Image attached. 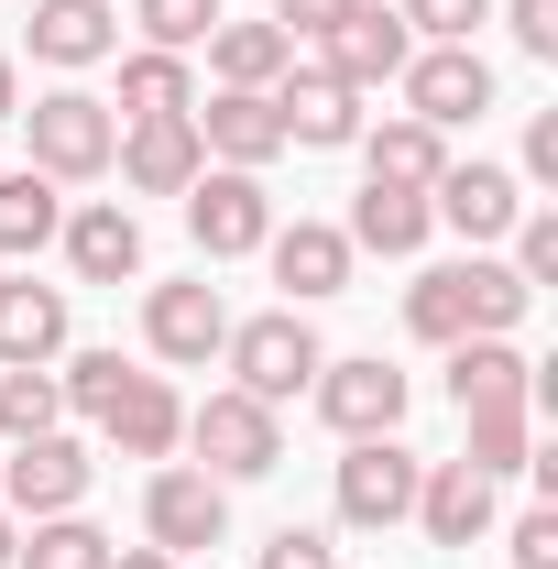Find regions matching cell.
Masks as SVG:
<instances>
[{
    "label": "cell",
    "instance_id": "cell-28",
    "mask_svg": "<svg viewBox=\"0 0 558 569\" xmlns=\"http://www.w3.org/2000/svg\"><path fill=\"white\" fill-rule=\"evenodd\" d=\"M285 56H296V44H285L275 22H219V33H209L219 88H275V77H285Z\"/></svg>",
    "mask_w": 558,
    "mask_h": 569
},
{
    "label": "cell",
    "instance_id": "cell-43",
    "mask_svg": "<svg viewBox=\"0 0 558 569\" xmlns=\"http://www.w3.org/2000/svg\"><path fill=\"white\" fill-rule=\"evenodd\" d=\"M0 121H22V77H11V56H0Z\"/></svg>",
    "mask_w": 558,
    "mask_h": 569
},
{
    "label": "cell",
    "instance_id": "cell-38",
    "mask_svg": "<svg viewBox=\"0 0 558 569\" xmlns=\"http://www.w3.org/2000/svg\"><path fill=\"white\" fill-rule=\"evenodd\" d=\"M340 22H350V0H275V33H285V44H329Z\"/></svg>",
    "mask_w": 558,
    "mask_h": 569
},
{
    "label": "cell",
    "instance_id": "cell-30",
    "mask_svg": "<svg viewBox=\"0 0 558 569\" xmlns=\"http://www.w3.org/2000/svg\"><path fill=\"white\" fill-rule=\"evenodd\" d=\"M44 427H67L56 361H22V372H0V449H22V438H44Z\"/></svg>",
    "mask_w": 558,
    "mask_h": 569
},
{
    "label": "cell",
    "instance_id": "cell-16",
    "mask_svg": "<svg viewBox=\"0 0 558 569\" xmlns=\"http://www.w3.org/2000/svg\"><path fill=\"white\" fill-rule=\"evenodd\" d=\"M449 406L492 417V406H537V361L515 340H449Z\"/></svg>",
    "mask_w": 558,
    "mask_h": 569
},
{
    "label": "cell",
    "instance_id": "cell-6",
    "mask_svg": "<svg viewBox=\"0 0 558 569\" xmlns=\"http://www.w3.org/2000/svg\"><path fill=\"white\" fill-rule=\"evenodd\" d=\"M417 449L406 438H350L340 460V526H361V537H383V526H406L417 515Z\"/></svg>",
    "mask_w": 558,
    "mask_h": 569
},
{
    "label": "cell",
    "instance_id": "cell-41",
    "mask_svg": "<svg viewBox=\"0 0 558 569\" xmlns=\"http://www.w3.org/2000/svg\"><path fill=\"white\" fill-rule=\"evenodd\" d=\"M526 176H537V187H558V110H537V121H526Z\"/></svg>",
    "mask_w": 558,
    "mask_h": 569
},
{
    "label": "cell",
    "instance_id": "cell-29",
    "mask_svg": "<svg viewBox=\"0 0 558 569\" xmlns=\"http://www.w3.org/2000/svg\"><path fill=\"white\" fill-rule=\"evenodd\" d=\"M11 569H110V537L88 515H33L22 548H11Z\"/></svg>",
    "mask_w": 558,
    "mask_h": 569
},
{
    "label": "cell",
    "instance_id": "cell-3",
    "mask_svg": "<svg viewBox=\"0 0 558 569\" xmlns=\"http://www.w3.org/2000/svg\"><path fill=\"white\" fill-rule=\"evenodd\" d=\"M187 449H198L209 482H263V471L285 460V417H275V406H252L241 383H219L209 406H187Z\"/></svg>",
    "mask_w": 558,
    "mask_h": 569
},
{
    "label": "cell",
    "instance_id": "cell-34",
    "mask_svg": "<svg viewBox=\"0 0 558 569\" xmlns=\"http://www.w3.org/2000/svg\"><path fill=\"white\" fill-rule=\"evenodd\" d=\"M132 383V361L121 351H77L67 372H56V395H67V417H110V395Z\"/></svg>",
    "mask_w": 558,
    "mask_h": 569
},
{
    "label": "cell",
    "instance_id": "cell-37",
    "mask_svg": "<svg viewBox=\"0 0 558 569\" xmlns=\"http://www.w3.org/2000/svg\"><path fill=\"white\" fill-rule=\"evenodd\" d=\"M252 569H340V548H329L318 526H275V537H263V559H252Z\"/></svg>",
    "mask_w": 558,
    "mask_h": 569
},
{
    "label": "cell",
    "instance_id": "cell-10",
    "mask_svg": "<svg viewBox=\"0 0 558 569\" xmlns=\"http://www.w3.org/2000/svg\"><path fill=\"white\" fill-rule=\"evenodd\" d=\"M406 56H417V33H406V11H395V0H350V22L318 44V67L340 77V88H361V99H372V88H395Z\"/></svg>",
    "mask_w": 558,
    "mask_h": 569
},
{
    "label": "cell",
    "instance_id": "cell-39",
    "mask_svg": "<svg viewBox=\"0 0 558 569\" xmlns=\"http://www.w3.org/2000/svg\"><path fill=\"white\" fill-rule=\"evenodd\" d=\"M515 569H558V503H537V515H515Z\"/></svg>",
    "mask_w": 558,
    "mask_h": 569
},
{
    "label": "cell",
    "instance_id": "cell-1",
    "mask_svg": "<svg viewBox=\"0 0 558 569\" xmlns=\"http://www.w3.org/2000/svg\"><path fill=\"white\" fill-rule=\"evenodd\" d=\"M219 361H230V383H241V395H252V406H296V395H307V383H318V329H307V318H296V307H275V318H241V329H230V340H219Z\"/></svg>",
    "mask_w": 558,
    "mask_h": 569
},
{
    "label": "cell",
    "instance_id": "cell-15",
    "mask_svg": "<svg viewBox=\"0 0 558 569\" xmlns=\"http://www.w3.org/2000/svg\"><path fill=\"white\" fill-rule=\"evenodd\" d=\"M110 164H121V187H142V198H187L209 153H198V121H121Z\"/></svg>",
    "mask_w": 558,
    "mask_h": 569
},
{
    "label": "cell",
    "instance_id": "cell-20",
    "mask_svg": "<svg viewBox=\"0 0 558 569\" xmlns=\"http://www.w3.org/2000/svg\"><path fill=\"white\" fill-rule=\"evenodd\" d=\"M99 438H110L121 460H165V449L187 438V406H176V383H165V372H132V383L110 395V417H99Z\"/></svg>",
    "mask_w": 558,
    "mask_h": 569
},
{
    "label": "cell",
    "instance_id": "cell-33",
    "mask_svg": "<svg viewBox=\"0 0 558 569\" xmlns=\"http://www.w3.org/2000/svg\"><path fill=\"white\" fill-rule=\"evenodd\" d=\"M132 22H142V44H165V56H187V44H209L219 22V0H132Z\"/></svg>",
    "mask_w": 558,
    "mask_h": 569
},
{
    "label": "cell",
    "instance_id": "cell-40",
    "mask_svg": "<svg viewBox=\"0 0 558 569\" xmlns=\"http://www.w3.org/2000/svg\"><path fill=\"white\" fill-rule=\"evenodd\" d=\"M504 22H515L526 56H558V0H504Z\"/></svg>",
    "mask_w": 558,
    "mask_h": 569
},
{
    "label": "cell",
    "instance_id": "cell-9",
    "mask_svg": "<svg viewBox=\"0 0 558 569\" xmlns=\"http://www.w3.org/2000/svg\"><path fill=\"white\" fill-rule=\"evenodd\" d=\"M395 88H406V121H427V132H460V121L492 110V67L471 56V44H417Z\"/></svg>",
    "mask_w": 558,
    "mask_h": 569
},
{
    "label": "cell",
    "instance_id": "cell-4",
    "mask_svg": "<svg viewBox=\"0 0 558 569\" xmlns=\"http://www.w3.org/2000/svg\"><path fill=\"white\" fill-rule=\"evenodd\" d=\"M187 230H198L209 263L263 252V241H275V198H263V176H241V164H198V187H187Z\"/></svg>",
    "mask_w": 558,
    "mask_h": 569
},
{
    "label": "cell",
    "instance_id": "cell-25",
    "mask_svg": "<svg viewBox=\"0 0 558 569\" xmlns=\"http://www.w3.org/2000/svg\"><path fill=\"white\" fill-rule=\"evenodd\" d=\"M56 230H67V187H56V176H33V164L0 176V252H11V263H33Z\"/></svg>",
    "mask_w": 558,
    "mask_h": 569
},
{
    "label": "cell",
    "instance_id": "cell-35",
    "mask_svg": "<svg viewBox=\"0 0 558 569\" xmlns=\"http://www.w3.org/2000/svg\"><path fill=\"white\" fill-rule=\"evenodd\" d=\"M395 11H406L417 44H471V33L492 22V0H395Z\"/></svg>",
    "mask_w": 558,
    "mask_h": 569
},
{
    "label": "cell",
    "instance_id": "cell-42",
    "mask_svg": "<svg viewBox=\"0 0 558 569\" xmlns=\"http://www.w3.org/2000/svg\"><path fill=\"white\" fill-rule=\"evenodd\" d=\"M110 569H187V559H165V548H110Z\"/></svg>",
    "mask_w": 558,
    "mask_h": 569
},
{
    "label": "cell",
    "instance_id": "cell-7",
    "mask_svg": "<svg viewBox=\"0 0 558 569\" xmlns=\"http://www.w3.org/2000/svg\"><path fill=\"white\" fill-rule=\"evenodd\" d=\"M219 537H230V482H209V471H153L142 482V548L198 559Z\"/></svg>",
    "mask_w": 558,
    "mask_h": 569
},
{
    "label": "cell",
    "instance_id": "cell-26",
    "mask_svg": "<svg viewBox=\"0 0 558 569\" xmlns=\"http://www.w3.org/2000/svg\"><path fill=\"white\" fill-rule=\"evenodd\" d=\"M187 110H198V77H187V56H165V44L121 56V121H187Z\"/></svg>",
    "mask_w": 558,
    "mask_h": 569
},
{
    "label": "cell",
    "instance_id": "cell-22",
    "mask_svg": "<svg viewBox=\"0 0 558 569\" xmlns=\"http://www.w3.org/2000/svg\"><path fill=\"white\" fill-rule=\"evenodd\" d=\"M427 230H438V219H427V187H383V176H372V187H361V198H350V252H383V263H406V252H427Z\"/></svg>",
    "mask_w": 558,
    "mask_h": 569
},
{
    "label": "cell",
    "instance_id": "cell-21",
    "mask_svg": "<svg viewBox=\"0 0 558 569\" xmlns=\"http://www.w3.org/2000/svg\"><path fill=\"white\" fill-rule=\"evenodd\" d=\"M22 361H67V284L33 274L0 284V372H22Z\"/></svg>",
    "mask_w": 558,
    "mask_h": 569
},
{
    "label": "cell",
    "instance_id": "cell-18",
    "mask_svg": "<svg viewBox=\"0 0 558 569\" xmlns=\"http://www.w3.org/2000/svg\"><path fill=\"white\" fill-rule=\"evenodd\" d=\"M417 526L438 537V548H482L492 537V482L471 471V460H427L417 471Z\"/></svg>",
    "mask_w": 558,
    "mask_h": 569
},
{
    "label": "cell",
    "instance_id": "cell-31",
    "mask_svg": "<svg viewBox=\"0 0 558 569\" xmlns=\"http://www.w3.org/2000/svg\"><path fill=\"white\" fill-rule=\"evenodd\" d=\"M406 329H417L427 351H449V340H471V307H460V263H427L406 284Z\"/></svg>",
    "mask_w": 558,
    "mask_h": 569
},
{
    "label": "cell",
    "instance_id": "cell-36",
    "mask_svg": "<svg viewBox=\"0 0 558 569\" xmlns=\"http://www.w3.org/2000/svg\"><path fill=\"white\" fill-rule=\"evenodd\" d=\"M515 274H526V284L558 274V209H526V219H515Z\"/></svg>",
    "mask_w": 558,
    "mask_h": 569
},
{
    "label": "cell",
    "instance_id": "cell-5",
    "mask_svg": "<svg viewBox=\"0 0 558 569\" xmlns=\"http://www.w3.org/2000/svg\"><path fill=\"white\" fill-rule=\"evenodd\" d=\"M263 99H275L285 142H307V153H340V142H361V88H340V77L318 67L307 44L285 56V77L263 88Z\"/></svg>",
    "mask_w": 558,
    "mask_h": 569
},
{
    "label": "cell",
    "instance_id": "cell-44",
    "mask_svg": "<svg viewBox=\"0 0 558 569\" xmlns=\"http://www.w3.org/2000/svg\"><path fill=\"white\" fill-rule=\"evenodd\" d=\"M11 548H22V526H11V515H0V569H11Z\"/></svg>",
    "mask_w": 558,
    "mask_h": 569
},
{
    "label": "cell",
    "instance_id": "cell-8",
    "mask_svg": "<svg viewBox=\"0 0 558 569\" xmlns=\"http://www.w3.org/2000/svg\"><path fill=\"white\" fill-rule=\"evenodd\" d=\"M99 482V460L77 449L67 427H44V438H22V449H0V503L11 515H77Z\"/></svg>",
    "mask_w": 558,
    "mask_h": 569
},
{
    "label": "cell",
    "instance_id": "cell-14",
    "mask_svg": "<svg viewBox=\"0 0 558 569\" xmlns=\"http://www.w3.org/2000/svg\"><path fill=\"white\" fill-rule=\"evenodd\" d=\"M427 219H438V230H460V241L482 252V241H504V230L526 219V187H515L504 164H449V176L427 187Z\"/></svg>",
    "mask_w": 558,
    "mask_h": 569
},
{
    "label": "cell",
    "instance_id": "cell-27",
    "mask_svg": "<svg viewBox=\"0 0 558 569\" xmlns=\"http://www.w3.org/2000/svg\"><path fill=\"white\" fill-rule=\"evenodd\" d=\"M460 307H471V340H515V318L537 307V284L515 274V263H492V252H471L460 263Z\"/></svg>",
    "mask_w": 558,
    "mask_h": 569
},
{
    "label": "cell",
    "instance_id": "cell-32",
    "mask_svg": "<svg viewBox=\"0 0 558 569\" xmlns=\"http://www.w3.org/2000/svg\"><path fill=\"white\" fill-rule=\"evenodd\" d=\"M526 417H537V406H492V417H471V449H460V460H471L482 482H515V471L537 460V449H526Z\"/></svg>",
    "mask_w": 558,
    "mask_h": 569
},
{
    "label": "cell",
    "instance_id": "cell-13",
    "mask_svg": "<svg viewBox=\"0 0 558 569\" xmlns=\"http://www.w3.org/2000/svg\"><path fill=\"white\" fill-rule=\"evenodd\" d=\"M142 340H153V361H219V340H230V307H219V284H153L142 296Z\"/></svg>",
    "mask_w": 558,
    "mask_h": 569
},
{
    "label": "cell",
    "instance_id": "cell-12",
    "mask_svg": "<svg viewBox=\"0 0 558 569\" xmlns=\"http://www.w3.org/2000/svg\"><path fill=\"white\" fill-rule=\"evenodd\" d=\"M187 121H198V153H209V164H241V176H263L285 153V121H275L263 88H209Z\"/></svg>",
    "mask_w": 558,
    "mask_h": 569
},
{
    "label": "cell",
    "instance_id": "cell-19",
    "mask_svg": "<svg viewBox=\"0 0 558 569\" xmlns=\"http://www.w3.org/2000/svg\"><path fill=\"white\" fill-rule=\"evenodd\" d=\"M67 263H77V284H132L142 274V219L121 209V198H99V209H67Z\"/></svg>",
    "mask_w": 558,
    "mask_h": 569
},
{
    "label": "cell",
    "instance_id": "cell-17",
    "mask_svg": "<svg viewBox=\"0 0 558 569\" xmlns=\"http://www.w3.org/2000/svg\"><path fill=\"white\" fill-rule=\"evenodd\" d=\"M263 263H275L285 307H318V296H340V284H350V263H361V252H350L329 219H296V230H275V241H263Z\"/></svg>",
    "mask_w": 558,
    "mask_h": 569
},
{
    "label": "cell",
    "instance_id": "cell-2",
    "mask_svg": "<svg viewBox=\"0 0 558 569\" xmlns=\"http://www.w3.org/2000/svg\"><path fill=\"white\" fill-rule=\"evenodd\" d=\"M22 132H33V176H56V187H88V176H110L121 110H110V99H88V88H44V99L22 110Z\"/></svg>",
    "mask_w": 558,
    "mask_h": 569
},
{
    "label": "cell",
    "instance_id": "cell-11",
    "mask_svg": "<svg viewBox=\"0 0 558 569\" xmlns=\"http://www.w3.org/2000/svg\"><path fill=\"white\" fill-rule=\"evenodd\" d=\"M307 395H318V417L340 427V438H395V427H406V372L383 351L372 361H318Z\"/></svg>",
    "mask_w": 558,
    "mask_h": 569
},
{
    "label": "cell",
    "instance_id": "cell-23",
    "mask_svg": "<svg viewBox=\"0 0 558 569\" xmlns=\"http://www.w3.org/2000/svg\"><path fill=\"white\" fill-rule=\"evenodd\" d=\"M33 56L44 67H99V56H121V11L110 0H33Z\"/></svg>",
    "mask_w": 558,
    "mask_h": 569
},
{
    "label": "cell",
    "instance_id": "cell-24",
    "mask_svg": "<svg viewBox=\"0 0 558 569\" xmlns=\"http://www.w3.org/2000/svg\"><path fill=\"white\" fill-rule=\"evenodd\" d=\"M361 164L383 176V187H438L449 176V132H427V121H361Z\"/></svg>",
    "mask_w": 558,
    "mask_h": 569
}]
</instances>
